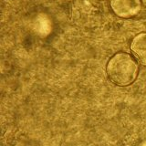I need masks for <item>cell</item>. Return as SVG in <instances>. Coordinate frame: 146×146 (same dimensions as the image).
<instances>
[{"label": "cell", "mask_w": 146, "mask_h": 146, "mask_svg": "<svg viewBox=\"0 0 146 146\" xmlns=\"http://www.w3.org/2000/svg\"><path fill=\"white\" fill-rule=\"evenodd\" d=\"M106 72L112 83L121 87L129 86L138 76L139 63L130 53L117 52L108 61Z\"/></svg>", "instance_id": "obj_1"}, {"label": "cell", "mask_w": 146, "mask_h": 146, "mask_svg": "<svg viewBox=\"0 0 146 146\" xmlns=\"http://www.w3.org/2000/svg\"><path fill=\"white\" fill-rule=\"evenodd\" d=\"M110 5L113 13L121 18L134 17L141 10V0H110Z\"/></svg>", "instance_id": "obj_2"}, {"label": "cell", "mask_w": 146, "mask_h": 146, "mask_svg": "<svg viewBox=\"0 0 146 146\" xmlns=\"http://www.w3.org/2000/svg\"><path fill=\"white\" fill-rule=\"evenodd\" d=\"M131 50L138 61L146 67V32H141L132 38Z\"/></svg>", "instance_id": "obj_3"}, {"label": "cell", "mask_w": 146, "mask_h": 146, "mask_svg": "<svg viewBox=\"0 0 146 146\" xmlns=\"http://www.w3.org/2000/svg\"><path fill=\"white\" fill-rule=\"evenodd\" d=\"M141 146H146V141H143V143H141Z\"/></svg>", "instance_id": "obj_4"}]
</instances>
